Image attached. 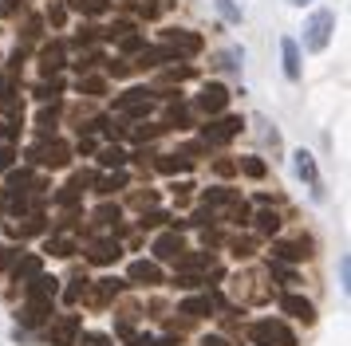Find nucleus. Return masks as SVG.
Here are the masks:
<instances>
[{"label": "nucleus", "mask_w": 351, "mask_h": 346, "mask_svg": "<svg viewBox=\"0 0 351 346\" xmlns=\"http://www.w3.org/2000/svg\"><path fill=\"white\" fill-rule=\"evenodd\" d=\"M332 31H335V12L332 8H316V12L308 16V24H304V51H324V47L332 44Z\"/></svg>", "instance_id": "1"}, {"label": "nucleus", "mask_w": 351, "mask_h": 346, "mask_svg": "<svg viewBox=\"0 0 351 346\" xmlns=\"http://www.w3.org/2000/svg\"><path fill=\"white\" fill-rule=\"evenodd\" d=\"M249 343L256 346H296V334L280 323V319H256L249 327Z\"/></svg>", "instance_id": "2"}, {"label": "nucleus", "mask_w": 351, "mask_h": 346, "mask_svg": "<svg viewBox=\"0 0 351 346\" xmlns=\"http://www.w3.org/2000/svg\"><path fill=\"white\" fill-rule=\"evenodd\" d=\"M241 114H213L206 126H202V146H225L229 138L241 134Z\"/></svg>", "instance_id": "3"}, {"label": "nucleus", "mask_w": 351, "mask_h": 346, "mask_svg": "<svg viewBox=\"0 0 351 346\" xmlns=\"http://www.w3.org/2000/svg\"><path fill=\"white\" fill-rule=\"evenodd\" d=\"M28 157L32 161H40V165H48V170H64L67 161H71V146L60 138L44 142V146H36V150H28Z\"/></svg>", "instance_id": "4"}, {"label": "nucleus", "mask_w": 351, "mask_h": 346, "mask_svg": "<svg viewBox=\"0 0 351 346\" xmlns=\"http://www.w3.org/2000/svg\"><path fill=\"white\" fill-rule=\"evenodd\" d=\"M225 107H229V87H221V83H206L202 94H197V110L213 118V114H225Z\"/></svg>", "instance_id": "5"}, {"label": "nucleus", "mask_w": 351, "mask_h": 346, "mask_svg": "<svg viewBox=\"0 0 351 346\" xmlns=\"http://www.w3.org/2000/svg\"><path fill=\"white\" fill-rule=\"evenodd\" d=\"M75 334H80V315H64L48 323V343L51 346H75Z\"/></svg>", "instance_id": "6"}, {"label": "nucleus", "mask_w": 351, "mask_h": 346, "mask_svg": "<svg viewBox=\"0 0 351 346\" xmlns=\"http://www.w3.org/2000/svg\"><path fill=\"white\" fill-rule=\"evenodd\" d=\"M292 170H296V177H300L304 185H312V193H316V197H324V189H319L316 157L308 154V150H296V154H292Z\"/></svg>", "instance_id": "7"}, {"label": "nucleus", "mask_w": 351, "mask_h": 346, "mask_svg": "<svg viewBox=\"0 0 351 346\" xmlns=\"http://www.w3.org/2000/svg\"><path fill=\"white\" fill-rule=\"evenodd\" d=\"M308 240H272V260L276 264H296V260H308Z\"/></svg>", "instance_id": "8"}, {"label": "nucleus", "mask_w": 351, "mask_h": 346, "mask_svg": "<svg viewBox=\"0 0 351 346\" xmlns=\"http://www.w3.org/2000/svg\"><path fill=\"white\" fill-rule=\"evenodd\" d=\"M127 280L138 283V287H154V283H162L158 260H134V264L127 267Z\"/></svg>", "instance_id": "9"}, {"label": "nucleus", "mask_w": 351, "mask_h": 346, "mask_svg": "<svg viewBox=\"0 0 351 346\" xmlns=\"http://www.w3.org/2000/svg\"><path fill=\"white\" fill-rule=\"evenodd\" d=\"M182 252H186V240H182L178 228H170V232H162L154 240V260H178Z\"/></svg>", "instance_id": "10"}, {"label": "nucleus", "mask_w": 351, "mask_h": 346, "mask_svg": "<svg viewBox=\"0 0 351 346\" xmlns=\"http://www.w3.org/2000/svg\"><path fill=\"white\" fill-rule=\"evenodd\" d=\"M56 295H60V280H56V276H44V271H40V276H32V280H28V299L51 303Z\"/></svg>", "instance_id": "11"}, {"label": "nucleus", "mask_w": 351, "mask_h": 346, "mask_svg": "<svg viewBox=\"0 0 351 346\" xmlns=\"http://www.w3.org/2000/svg\"><path fill=\"white\" fill-rule=\"evenodd\" d=\"M119 256H123V244H119V240H95V244L87 248V260H91V264H99V267L114 264Z\"/></svg>", "instance_id": "12"}, {"label": "nucleus", "mask_w": 351, "mask_h": 346, "mask_svg": "<svg viewBox=\"0 0 351 346\" xmlns=\"http://www.w3.org/2000/svg\"><path fill=\"white\" fill-rule=\"evenodd\" d=\"M64 63H67V47L60 44V40H56V44H48L44 51H40V71H44V79H51L56 71H60V67H64Z\"/></svg>", "instance_id": "13"}, {"label": "nucleus", "mask_w": 351, "mask_h": 346, "mask_svg": "<svg viewBox=\"0 0 351 346\" xmlns=\"http://www.w3.org/2000/svg\"><path fill=\"white\" fill-rule=\"evenodd\" d=\"M280 59H285V75L296 83V79H300V44H296L292 36L280 40Z\"/></svg>", "instance_id": "14"}, {"label": "nucleus", "mask_w": 351, "mask_h": 346, "mask_svg": "<svg viewBox=\"0 0 351 346\" xmlns=\"http://www.w3.org/2000/svg\"><path fill=\"white\" fill-rule=\"evenodd\" d=\"M20 323H24V327H40V323H51V303L28 299V303H24V311H20Z\"/></svg>", "instance_id": "15"}, {"label": "nucleus", "mask_w": 351, "mask_h": 346, "mask_svg": "<svg viewBox=\"0 0 351 346\" xmlns=\"http://www.w3.org/2000/svg\"><path fill=\"white\" fill-rule=\"evenodd\" d=\"M162 40L170 47H182V51H202V36L182 31V28H162Z\"/></svg>", "instance_id": "16"}, {"label": "nucleus", "mask_w": 351, "mask_h": 346, "mask_svg": "<svg viewBox=\"0 0 351 346\" xmlns=\"http://www.w3.org/2000/svg\"><path fill=\"white\" fill-rule=\"evenodd\" d=\"M280 307H285L292 319H300V323H316V307H312L304 295H285L280 299Z\"/></svg>", "instance_id": "17"}, {"label": "nucleus", "mask_w": 351, "mask_h": 346, "mask_svg": "<svg viewBox=\"0 0 351 346\" xmlns=\"http://www.w3.org/2000/svg\"><path fill=\"white\" fill-rule=\"evenodd\" d=\"M174 264H178V271H190V276H202L206 267H213V256H209V252H190V256L182 252V256H178Z\"/></svg>", "instance_id": "18"}, {"label": "nucleus", "mask_w": 351, "mask_h": 346, "mask_svg": "<svg viewBox=\"0 0 351 346\" xmlns=\"http://www.w3.org/2000/svg\"><path fill=\"white\" fill-rule=\"evenodd\" d=\"M166 59H182L178 51H162V47H138V67L150 71V67H162Z\"/></svg>", "instance_id": "19"}, {"label": "nucleus", "mask_w": 351, "mask_h": 346, "mask_svg": "<svg viewBox=\"0 0 351 346\" xmlns=\"http://www.w3.org/2000/svg\"><path fill=\"white\" fill-rule=\"evenodd\" d=\"M32 173L28 170H16V173H8V185H4V197H24V193H32Z\"/></svg>", "instance_id": "20"}, {"label": "nucleus", "mask_w": 351, "mask_h": 346, "mask_svg": "<svg viewBox=\"0 0 351 346\" xmlns=\"http://www.w3.org/2000/svg\"><path fill=\"white\" fill-rule=\"evenodd\" d=\"M95 157H99V165H107V170H123V165H127V150H123L119 142L103 146V150H99Z\"/></svg>", "instance_id": "21"}, {"label": "nucleus", "mask_w": 351, "mask_h": 346, "mask_svg": "<svg viewBox=\"0 0 351 346\" xmlns=\"http://www.w3.org/2000/svg\"><path fill=\"white\" fill-rule=\"evenodd\" d=\"M40 271H44V260H40V256H20L16 260V267H12V280H32V276H40Z\"/></svg>", "instance_id": "22"}, {"label": "nucleus", "mask_w": 351, "mask_h": 346, "mask_svg": "<svg viewBox=\"0 0 351 346\" xmlns=\"http://www.w3.org/2000/svg\"><path fill=\"white\" fill-rule=\"evenodd\" d=\"M178 311H186L190 319H202V315H213V299L209 295H190V299H182Z\"/></svg>", "instance_id": "23"}, {"label": "nucleus", "mask_w": 351, "mask_h": 346, "mask_svg": "<svg viewBox=\"0 0 351 346\" xmlns=\"http://www.w3.org/2000/svg\"><path fill=\"white\" fill-rule=\"evenodd\" d=\"M138 103H150V91H146V87H130V91H123L119 98H114V110L123 114V110L138 107Z\"/></svg>", "instance_id": "24"}, {"label": "nucleus", "mask_w": 351, "mask_h": 346, "mask_svg": "<svg viewBox=\"0 0 351 346\" xmlns=\"http://www.w3.org/2000/svg\"><path fill=\"white\" fill-rule=\"evenodd\" d=\"M256 232L276 236L280 232V213H276V209H261V213H256Z\"/></svg>", "instance_id": "25"}, {"label": "nucleus", "mask_w": 351, "mask_h": 346, "mask_svg": "<svg viewBox=\"0 0 351 346\" xmlns=\"http://www.w3.org/2000/svg\"><path fill=\"white\" fill-rule=\"evenodd\" d=\"M154 170H158V173H190L193 161H190V157H166V154H162V157H154Z\"/></svg>", "instance_id": "26"}, {"label": "nucleus", "mask_w": 351, "mask_h": 346, "mask_svg": "<svg viewBox=\"0 0 351 346\" xmlns=\"http://www.w3.org/2000/svg\"><path fill=\"white\" fill-rule=\"evenodd\" d=\"M123 185H127V173L114 170V173H103V177H95V185H91V189H99V193L107 197V193H114V189H123Z\"/></svg>", "instance_id": "27"}, {"label": "nucleus", "mask_w": 351, "mask_h": 346, "mask_svg": "<svg viewBox=\"0 0 351 346\" xmlns=\"http://www.w3.org/2000/svg\"><path fill=\"white\" fill-rule=\"evenodd\" d=\"M64 8H71V12H87V16H99L111 8V0H64Z\"/></svg>", "instance_id": "28"}, {"label": "nucleus", "mask_w": 351, "mask_h": 346, "mask_svg": "<svg viewBox=\"0 0 351 346\" xmlns=\"http://www.w3.org/2000/svg\"><path fill=\"white\" fill-rule=\"evenodd\" d=\"M202 201H206V209H217V204H233L237 201V193H233V189H206V193H202Z\"/></svg>", "instance_id": "29"}, {"label": "nucleus", "mask_w": 351, "mask_h": 346, "mask_svg": "<svg viewBox=\"0 0 351 346\" xmlns=\"http://www.w3.org/2000/svg\"><path fill=\"white\" fill-rule=\"evenodd\" d=\"M119 204H103V209H95V228H119Z\"/></svg>", "instance_id": "30"}, {"label": "nucleus", "mask_w": 351, "mask_h": 346, "mask_svg": "<svg viewBox=\"0 0 351 346\" xmlns=\"http://www.w3.org/2000/svg\"><path fill=\"white\" fill-rule=\"evenodd\" d=\"M213 8H217V16H221L225 24H241V4L237 0H213Z\"/></svg>", "instance_id": "31"}, {"label": "nucleus", "mask_w": 351, "mask_h": 346, "mask_svg": "<svg viewBox=\"0 0 351 346\" xmlns=\"http://www.w3.org/2000/svg\"><path fill=\"white\" fill-rule=\"evenodd\" d=\"M119 291H123V280H103L95 291H91V303H99V307H103V303H107L111 295H119Z\"/></svg>", "instance_id": "32"}, {"label": "nucleus", "mask_w": 351, "mask_h": 346, "mask_svg": "<svg viewBox=\"0 0 351 346\" xmlns=\"http://www.w3.org/2000/svg\"><path fill=\"white\" fill-rule=\"evenodd\" d=\"M80 91L91 94V98H99V94H107V79H103V75H87V79H83L80 75Z\"/></svg>", "instance_id": "33"}, {"label": "nucleus", "mask_w": 351, "mask_h": 346, "mask_svg": "<svg viewBox=\"0 0 351 346\" xmlns=\"http://www.w3.org/2000/svg\"><path fill=\"white\" fill-rule=\"evenodd\" d=\"M241 173H245V177H253V181H261V177L269 173V165H265L261 157H241Z\"/></svg>", "instance_id": "34"}, {"label": "nucleus", "mask_w": 351, "mask_h": 346, "mask_svg": "<svg viewBox=\"0 0 351 346\" xmlns=\"http://www.w3.org/2000/svg\"><path fill=\"white\" fill-rule=\"evenodd\" d=\"M75 346H114L111 334H99V330H83V334H75Z\"/></svg>", "instance_id": "35"}, {"label": "nucleus", "mask_w": 351, "mask_h": 346, "mask_svg": "<svg viewBox=\"0 0 351 346\" xmlns=\"http://www.w3.org/2000/svg\"><path fill=\"white\" fill-rule=\"evenodd\" d=\"M80 295H87V276H71L64 299H67V303H80Z\"/></svg>", "instance_id": "36"}, {"label": "nucleus", "mask_w": 351, "mask_h": 346, "mask_svg": "<svg viewBox=\"0 0 351 346\" xmlns=\"http://www.w3.org/2000/svg\"><path fill=\"white\" fill-rule=\"evenodd\" d=\"M48 252L51 256H71L75 252V240L71 236H56V240H48Z\"/></svg>", "instance_id": "37"}, {"label": "nucleus", "mask_w": 351, "mask_h": 346, "mask_svg": "<svg viewBox=\"0 0 351 346\" xmlns=\"http://www.w3.org/2000/svg\"><path fill=\"white\" fill-rule=\"evenodd\" d=\"M60 91H64V79H51V83H40V87H36V98L48 103V98H60Z\"/></svg>", "instance_id": "38"}, {"label": "nucleus", "mask_w": 351, "mask_h": 346, "mask_svg": "<svg viewBox=\"0 0 351 346\" xmlns=\"http://www.w3.org/2000/svg\"><path fill=\"white\" fill-rule=\"evenodd\" d=\"M166 126H190V110L182 107V103L170 107V110H166Z\"/></svg>", "instance_id": "39"}, {"label": "nucleus", "mask_w": 351, "mask_h": 346, "mask_svg": "<svg viewBox=\"0 0 351 346\" xmlns=\"http://www.w3.org/2000/svg\"><path fill=\"white\" fill-rule=\"evenodd\" d=\"M166 220H170V213H162V209H150V213H146L143 220H138V228H158V224H166Z\"/></svg>", "instance_id": "40"}, {"label": "nucleus", "mask_w": 351, "mask_h": 346, "mask_svg": "<svg viewBox=\"0 0 351 346\" xmlns=\"http://www.w3.org/2000/svg\"><path fill=\"white\" fill-rule=\"evenodd\" d=\"M56 114H60V103L51 98V107H44V110H40V118H36V122L44 126V130H51V126H56Z\"/></svg>", "instance_id": "41"}, {"label": "nucleus", "mask_w": 351, "mask_h": 346, "mask_svg": "<svg viewBox=\"0 0 351 346\" xmlns=\"http://www.w3.org/2000/svg\"><path fill=\"white\" fill-rule=\"evenodd\" d=\"M95 177H99L95 170H80L75 177H71V185H75V189L83 193V189H91V185H95Z\"/></svg>", "instance_id": "42"}, {"label": "nucleus", "mask_w": 351, "mask_h": 346, "mask_svg": "<svg viewBox=\"0 0 351 346\" xmlns=\"http://www.w3.org/2000/svg\"><path fill=\"white\" fill-rule=\"evenodd\" d=\"M80 197H83L80 189H75V185H67V189H60V193H56V204H64V209H67V204H75Z\"/></svg>", "instance_id": "43"}, {"label": "nucleus", "mask_w": 351, "mask_h": 346, "mask_svg": "<svg viewBox=\"0 0 351 346\" xmlns=\"http://www.w3.org/2000/svg\"><path fill=\"white\" fill-rule=\"evenodd\" d=\"M64 20H67V8H64V4H51V8H48V24H51V28H64Z\"/></svg>", "instance_id": "44"}, {"label": "nucleus", "mask_w": 351, "mask_h": 346, "mask_svg": "<svg viewBox=\"0 0 351 346\" xmlns=\"http://www.w3.org/2000/svg\"><path fill=\"white\" fill-rule=\"evenodd\" d=\"M272 280H276V283H296V271L285 267V264H272Z\"/></svg>", "instance_id": "45"}, {"label": "nucleus", "mask_w": 351, "mask_h": 346, "mask_svg": "<svg viewBox=\"0 0 351 346\" xmlns=\"http://www.w3.org/2000/svg\"><path fill=\"white\" fill-rule=\"evenodd\" d=\"M339 283H343V291L351 287V256H348V252L339 256Z\"/></svg>", "instance_id": "46"}, {"label": "nucleus", "mask_w": 351, "mask_h": 346, "mask_svg": "<svg viewBox=\"0 0 351 346\" xmlns=\"http://www.w3.org/2000/svg\"><path fill=\"white\" fill-rule=\"evenodd\" d=\"M154 201H158V193H154V189H146V193H134V209H154Z\"/></svg>", "instance_id": "47"}, {"label": "nucleus", "mask_w": 351, "mask_h": 346, "mask_svg": "<svg viewBox=\"0 0 351 346\" xmlns=\"http://www.w3.org/2000/svg\"><path fill=\"white\" fill-rule=\"evenodd\" d=\"M12 161H16V150L12 146H0V173L12 170Z\"/></svg>", "instance_id": "48"}, {"label": "nucleus", "mask_w": 351, "mask_h": 346, "mask_svg": "<svg viewBox=\"0 0 351 346\" xmlns=\"http://www.w3.org/2000/svg\"><path fill=\"white\" fill-rule=\"evenodd\" d=\"M99 59H103V51H87V55L80 59V75H83V71H91V67H95Z\"/></svg>", "instance_id": "49"}, {"label": "nucleus", "mask_w": 351, "mask_h": 346, "mask_svg": "<svg viewBox=\"0 0 351 346\" xmlns=\"http://www.w3.org/2000/svg\"><path fill=\"white\" fill-rule=\"evenodd\" d=\"M138 47H143V36L127 31V36H123V51H138Z\"/></svg>", "instance_id": "50"}, {"label": "nucleus", "mask_w": 351, "mask_h": 346, "mask_svg": "<svg viewBox=\"0 0 351 346\" xmlns=\"http://www.w3.org/2000/svg\"><path fill=\"white\" fill-rule=\"evenodd\" d=\"M107 71H111V75H127V71H130V63H123V59H111V63H107Z\"/></svg>", "instance_id": "51"}, {"label": "nucleus", "mask_w": 351, "mask_h": 346, "mask_svg": "<svg viewBox=\"0 0 351 346\" xmlns=\"http://www.w3.org/2000/svg\"><path fill=\"white\" fill-rule=\"evenodd\" d=\"M190 75V67H166V71H162V79H186Z\"/></svg>", "instance_id": "52"}, {"label": "nucleus", "mask_w": 351, "mask_h": 346, "mask_svg": "<svg viewBox=\"0 0 351 346\" xmlns=\"http://www.w3.org/2000/svg\"><path fill=\"white\" fill-rule=\"evenodd\" d=\"M99 36H103L99 28H83L80 31V44H91V40H99Z\"/></svg>", "instance_id": "53"}, {"label": "nucleus", "mask_w": 351, "mask_h": 346, "mask_svg": "<svg viewBox=\"0 0 351 346\" xmlns=\"http://www.w3.org/2000/svg\"><path fill=\"white\" fill-rule=\"evenodd\" d=\"M202 346H229V343H225L221 334H209V338H202Z\"/></svg>", "instance_id": "54"}, {"label": "nucleus", "mask_w": 351, "mask_h": 346, "mask_svg": "<svg viewBox=\"0 0 351 346\" xmlns=\"http://www.w3.org/2000/svg\"><path fill=\"white\" fill-rule=\"evenodd\" d=\"M143 16H158V4L154 0H143Z\"/></svg>", "instance_id": "55"}, {"label": "nucleus", "mask_w": 351, "mask_h": 346, "mask_svg": "<svg viewBox=\"0 0 351 346\" xmlns=\"http://www.w3.org/2000/svg\"><path fill=\"white\" fill-rule=\"evenodd\" d=\"M130 346H154V338H134Z\"/></svg>", "instance_id": "56"}, {"label": "nucleus", "mask_w": 351, "mask_h": 346, "mask_svg": "<svg viewBox=\"0 0 351 346\" xmlns=\"http://www.w3.org/2000/svg\"><path fill=\"white\" fill-rule=\"evenodd\" d=\"M288 4H292V8H304V4H312V0H288Z\"/></svg>", "instance_id": "57"}, {"label": "nucleus", "mask_w": 351, "mask_h": 346, "mask_svg": "<svg viewBox=\"0 0 351 346\" xmlns=\"http://www.w3.org/2000/svg\"><path fill=\"white\" fill-rule=\"evenodd\" d=\"M154 346H178V343H174V338H158Z\"/></svg>", "instance_id": "58"}, {"label": "nucleus", "mask_w": 351, "mask_h": 346, "mask_svg": "<svg viewBox=\"0 0 351 346\" xmlns=\"http://www.w3.org/2000/svg\"><path fill=\"white\" fill-rule=\"evenodd\" d=\"M4 134H8V130H4V122H0V138H4Z\"/></svg>", "instance_id": "59"}]
</instances>
